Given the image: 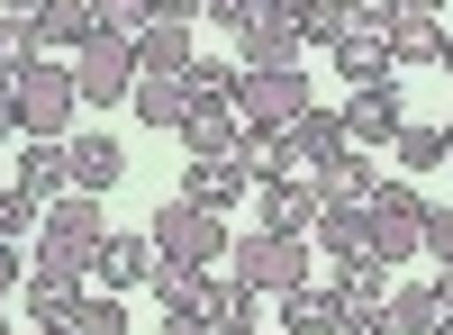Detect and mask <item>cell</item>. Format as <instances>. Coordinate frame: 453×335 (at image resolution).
Here are the masks:
<instances>
[{"instance_id": "cell-1", "label": "cell", "mask_w": 453, "mask_h": 335, "mask_svg": "<svg viewBox=\"0 0 453 335\" xmlns=\"http://www.w3.org/2000/svg\"><path fill=\"white\" fill-rule=\"evenodd\" d=\"M145 236H155V263H191V272H209L226 245V217L218 209H200V200H164L155 217H145Z\"/></svg>"}, {"instance_id": "cell-2", "label": "cell", "mask_w": 453, "mask_h": 335, "mask_svg": "<svg viewBox=\"0 0 453 335\" xmlns=\"http://www.w3.org/2000/svg\"><path fill=\"white\" fill-rule=\"evenodd\" d=\"M363 217H372V263H408V254H418V227H426V191L408 172H390V181H372Z\"/></svg>"}, {"instance_id": "cell-3", "label": "cell", "mask_w": 453, "mask_h": 335, "mask_svg": "<svg viewBox=\"0 0 453 335\" xmlns=\"http://www.w3.org/2000/svg\"><path fill=\"white\" fill-rule=\"evenodd\" d=\"M82 127V82H73V64H36L19 72V136H73Z\"/></svg>"}, {"instance_id": "cell-4", "label": "cell", "mask_w": 453, "mask_h": 335, "mask_svg": "<svg viewBox=\"0 0 453 335\" xmlns=\"http://www.w3.org/2000/svg\"><path fill=\"white\" fill-rule=\"evenodd\" d=\"M236 281L263 290V300H290V290L309 281V236H273V227L236 236Z\"/></svg>"}, {"instance_id": "cell-5", "label": "cell", "mask_w": 453, "mask_h": 335, "mask_svg": "<svg viewBox=\"0 0 453 335\" xmlns=\"http://www.w3.org/2000/svg\"><path fill=\"white\" fill-rule=\"evenodd\" d=\"M345 109H326V100H309V109H299V118L290 127H273V155H281V172H299V181H309L326 155H345Z\"/></svg>"}, {"instance_id": "cell-6", "label": "cell", "mask_w": 453, "mask_h": 335, "mask_svg": "<svg viewBox=\"0 0 453 335\" xmlns=\"http://www.w3.org/2000/svg\"><path fill=\"white\" fill-rule=\"evenodd\" d=\"M73 82H82V100L91 109H109V100H127L136 91V36H91V46L82 55H73Z\"/></svg>"}, {"instance_id": "cell-7", "label": "cell", "mask_w": 453, "mask_h": 335, "mask_svg": "<svg viewBox=\"0 0 453 335\" xmlns=\"http://www.w3.org/2000/svg\"><path fill=\"white\" fill-rule=\"evenodd\" d=\"M299 109H309V72H299V64L245 72V82H236V118H245V127H290Z\"/></svg>"}, {"instance_id": "cell-8", "label": "cell", "mask_w": 453, "mask_h": 335, "mask_svg": "<svg viewBox=\"0 0 453 335\" xmlns=\"http://www.w3.org/2000/svg\"><path fill=\"white\" fill-rule=\"evenodd\" d=\"M399 127H408V91H399V72H381V82H363L354 100H345V136L363 145H399Z\"/></svg>"}, {"instance_id": "cell-9", "label": "cell", "mask_w": 453, "mask_h": 335, "mask_svg": "<svg viewBox=\"0 0 453 335\" xmlns=\"http://www.w3.org/2000/svg\"><path fill=\"white\" fill-rule=\"evenodd\" d=\"M236 64H245V72H281V64H299V27H290V0H263V10L236 27Z\"/></svg>"}, {"instance_id": "cell-10", "label": "cell", "mask_w": 453, "mask_h": 335, "mask_svg": "<svg viewBox=\"0 0 453 335\" xmlns=\"http://www.w3.org/2000/svg\"><path fill=\"white\" fill-rule=\"evenodd\" d=\"M64 164H73V191H91V200H109V191H119V172H127V155H119V136H109V127H73V136H64Z\"/></svg>"}, {"instance_id": "cell-11", "label": "cell", "mask_w": 453, "mask_h": 335, "mask_svg": "<svg viewBox=\"0 0 453 335\" xmlns=\"http://www.w3.org/2000/svg\"><path fill=\"white\" fill-rule=\"evenodd\" d=\"M254 217H263L273 236H309V227H318V191H309L299 172H273V181H254Z\"/></svg>"}, {"instance_id": "cell-12", "label": "cell", "mask_w": 453, "mask_h": 335, "mask_svg": "<svg viewBox=\"0 0 453 335\" xmlns=\"http://www.w3.org/2000/svg\"><path fill=\"white\" fill-rule=\"evenodd\" d=\"M191 64H200L191 27H173V19H145V27H136V72H145V82H181Z\"/></svg>"}, {"instance_id": "cell-13", "label": "cell", "mask_w": 453, "mask_h": 335, "mask_svg": "<svg viewBox=\"0 0 453 335\" xmlns=\"http://www.w3.org/2000/svg\"><path fill=\"white\" fill-rule=\"evenodd\" d=\"M145 290L164 300V317H218V300H226V281H209V272H191V263H155Z\"/></svg>"}, {"instance_id": "cell-14", "label": "cell", "mask_w": 453, "mask_h": 335, "mask_svg": "<svg viewBox=\"0 0 453 335\" xmlns=\"http://www.w3.org/2000/svg\"><path fill=\"white\" fill-rule=\"evenodd\" d=\"M91 272H100V290H145L155 281V236H119L109 227L100 254H91Z\"/></svg>"}, {"instance_id": "cell-15", "label": "cell", "mask_w": 453, "mask_h": 335, "mask_svg": "<svg viewBox=\"0 0 453 335\" xmlns=\"http://www.w3.org/2000/svg\"><path fill=\"white\" fill-rule=\"evenodd\" d=\"M372 181H381V172H372V155H363V145H345V155H326V164L309 172V191H318V209H354V200H372Z\"/></svg>"}, {"instance_id": "cell-16", "label": "cell", "mask_w": 453, "mask_h": 335, "mask_svg": "<svg viewBox=\"0 0 453 335\" xmlns=\"http://www.w3.org/2000/svg\"><path fill=\"white\" fill-rule=\"evenodd\" d=\"M19 191H27L36 209H55V200L73 191V164H64L55 136H27V145H19Z\"/></svg>"}, {"instance_id": "cell-17", "label": "cell", "mask_w": 453, "mask_h": 335, "mask_svg": "<svg viewBox=\"0 0 453 335\" xmlns=\"http://www.w3.org/2000/svg\"><path fill=\"white\" fill-rule=\"evenodd\" d=\"M281 326H290V335H345V326H354V308H345V290L299 281L290 300H281Z\"/></svg>"}, {"instance_id": "cell-18", "label": "cell", "mask_w": 453, "mask_h": 335, "mask_svg": "<svg viewBox=\"0 0 453 335\" xmlns=\"http://www.w3.org/2000/svg\"><path fill=\"white\" fill-rule=\"evenodd\" d=\"M245 191H254V181H245L236 164H226V155H191V172H181V200H200V209H218V217L236 209Z\"/></svg>"}, {"instance_id": "cell-19", "label": "cell", "mask_w": 453, "mask_h": 335, "mask_svg": "<svg viewBox=\"0 0 453 335\" xmlns=\"http://www.w3.org/2000/svg\"><path fill=\"white\" fill-rule=\"evenodd\" d=\"M36 236H64V245H82V254H100V236H109V217H100V200L91 191H64L55 209H46V227Z\"/></svg>"}, {"instance_id": "cell-20", "label": "cell", "mask_w": 453, "mask_h": 335, "mask_svg": "<svg viewBox=\"0 0 453 335\" xmlns=\"http://www.w3.org/2000/svg\"><path fill=\"white\" fill-rule=\"evenodd\" d=\"M335 290H345V308H354V317H390V263H372V254L335 263Z\"/></svg>"}, {"instance_id": "cell-21", "label": "cell", "mask_w": 453, "mask_h": 335, "mask_svg": "<svg viewBox=\"0 0 453 335\" xmlns=\"http://www.w3.org/2000/svg\"><path fill=\"white\" fill-rule=\"evenodd\" d=\"M318 254H326V263H354V254H372V217H363V200L354 209H318Z\"/></svg>"}, {"instance_id": "cell-22", "label": "cell", "mask_w": 453, "mask_h": 335, "mask_svg": "<svg viewBox=\"0 0 453 335\" xmlns=\"http://www.w3.org/2000/svg\"><path fill=\"white\" fill-rule=\"evenodd\" d=\"M435 55H444V19L399 10V27H390V72H418V64H435Z\"/></svg>"}, {"instance_id": "cell-23", "label": "cell", "mask_w": 453, "mask_h": 335, "mask_svg": "<svg viewBox=\"0 0 453 335\" xmlns=\"http://www.w3.org/2000/svg\"><path fill=\"white\" fill-rule=\"evenodd\" d=\"M236 82H245V64H226V55H200L191 72H181L191 109H236Z\"/></svg>"}, {"instance_id": "cell-24", "label": "cell", "mask_w": 453, "mask_h": 335, "mask_svg": "<svg viewBox=\"0 0 453 335\" xmlns=\"http://www.w3.org/2000/svg\"><path fill=\"white\" fill-rule=\"evenodd\" d=\"M36 36H46V46H73V55H82L91 36H100V19H91V0H46V10H36Z\"/></svg>"}, {"instance_id": "cell-25", "label": "cell", "mask_w": 453, "mask_h": 335, "mask_svg": "<svg viewBox=\"0 0 453 335\" xmlns=\"http://www.w3.org/2000/svg\"><path fill=\"white\" fill-rule=\"evenodd\" d=\"M127 109H136V118L145 127H181V118H191V91H181V82H145V72H136V91H127Z\"/></svg>"}, {"instance_id": "cell-26", "label": "cell", "mask_w": 453, "mask_h": 335, "mask_svg": "<svg viewBox=\"0 0 453 335\" xmlns=\"http://www.w3.org/2000/svg\"><path fill=\"white\" fill-rule=\"evenodd\" d=\"M390 326H399V335H435V326H444L435 281H399V290H390Z\"/></svg>"}, {"instance_id": "cell-27", "label": "cell", "mask_w": 453, "mask_h": 335, "mask_svg": "<svg viewBox=\"0 0 453 335\" xmlns=\"http://www.w3.org/2000/svg\"><path fill=\"white\" fill-rule=\"evenodd\" d=\"M326 55H335V72L363 91V82H381V72H390V36H335Z\"/></svg>"}, {"instance_id": "cell-28", "label": "cell", "mask_w": 453, "mask_h": 335, "mask_svg": "<svg viewBox=\"0 0 453 335\" xmlns=\"http://www.w3.org/2000/svg\"><path fill=\"white\" fill-rule=\"evenodd\" d=\"M27 317H36V326H73V317H82V281H46V272H27Z\"/></svg>"}, {"instance_id": "cell-29", "label": "cell", "mask_w": 453, "mask_h": 335, "mask_svg": "<svg viewBox=\"0 0 453 335\" xmlns=\"http://www.w3.org/2000/svg\"><path fill=\"white\" fill-rule=\"evenodd\" d=\"M46 64V36H36V19H0V82H19V72Z\"/></svg>"}, {"instance_id": "cell-30", "label": "cell", "mask_w": 453, "mask_h": 335, "mask_svg": "<svg viewBox=\"0 0 453 335\" xmlns=\"http://www.w3.org/2000/svg\"><path fill=\"white\" fill-rule=\"evenodd\" d=\"M236 127H245V118H236V109H191V118H181L173 136H181V145H191V155H226V145H236Z\"/></svg>"}, {"instance_id": "cell-31", "label": "cell", "mask_w": 453, "mask_h": 335, "mask_svg": "<svg viewBox=\"0 0 453 335\" xmlns=\"http://www.w3.org/2000/svg\"><path fill=\"white\" fill-rule=\"evenodd\" d=\"M290 27H299V46H335L345 36V0H290Z\"/></svg>"}, {"instance_id": "cell-32", "label": "cell", "mask_w": 453, "mask_h": 335, "mask_svg": "<svg viewBox=\"0 0 453 335\" xmlns=\"http://www.w3.org/2000/svg\"><path fill=\"white\" fill-rule=\"evenodd\" d=\"M27 272H46V281H82V272H91V254H82V245H64V236H36V245H27Z\"/></svg>"}, {"instance_id": "cell-33", "label": "cell", "mask_w": 453, "mask_h": 335, "mask_svg": "<svg viewBox=\"0 0 453 335\" xmlns=\"http://www.w3.org/2000/svg\"><path fill=\"white\" fill-rule=\"evenodd\" d=\"M444 155H453V145H444V127H418V118L399 127V172H435Z\"/></svg>"}, {"instance_id": "cell-34", "label": "cell", "mask_w": 453, "mask_h": 335, "mask_svg": "<svg viewBox=\"0 0 453 335\" xmlns=\"http://www.w3.org/2000/svg\"><path fill=\"white\" fill-rule=\"evenodd\" d=\"M36 227H46V209H36L19 181H0V245H19V236H36Z\"/></svg>"}, {"instance_id": "cell-35", "label": "cell", "mask_w": 453, "mask_h": 335, "mask_svg": "<svg viewBox=\"0 0 453 335\" xmlns=\"http://www.w3.org/2000/svg\"><path fill=\"white\" fill-rule=\"evenodd\" d=\"M73 335H127V300H119V290H100V300L82 290V317H73Z\"/></svg>"}, {"instance_id": "cell-36", "label": "cell", "mask_w": 453, "mask_h": 335, "mask_svg": "<svg viewBox=\"0 0 453 335\" xmlns=\"http://www.w3.org/2000/svg\"><path fill=\"white\" fill-rule=\"evenodd\" d=\"M408 0H345V36H390Z\"/></svg>"}, {"instance_id": "cell-37", "label": "cell", "mask_w": 453, "mask_h": 335, "mask_svg": "<svg viewBox=\"0 0 453 335\" xmlns=\"http://www.w3.org/2000/svg\"><path fill=\"white\" fill-rule=\"evenodd\" d=\"M254 300H263V290H245V281H226V300H218V335H254Z\"/></svg>"}, {"instance_id": "cell-38", "label": "cell", "mask_w": 453, "mask_h": 335, "mask_svg": "<svg viewBox=\"0 0 453 335\" xmlns=\"http://www.w3.org/2000/svg\"><path fill=\"white\" fill-rule=\"evenodd\" d=\"M91 19H100L109 36H136L145 19H155V0H91Z\"/></svg>"}, {"instance_id": "cell-39", "label": "cell", "mask_w": 453, "mask_h": 335, "mask_svg": "<svg viewBox=\"0 0 453 335\" xmlns=\"http://www.w3.org/2000/svg\"><path fill=\"white\" fill-rule=\"evenodd\" d=\"M418 254H435V263H453V209L426 200V227H418Z\"/></svg>"}, {"instance_id": "cell-40", "label": "cell", "mask_w": 453, "mask_h": 335, "mask_svg": "<svg viewBox=\"0 0 453 335\" xmlns=\"http://www.w3.org/2000/svg\"><path fill=\"white\" fill-rule=\"evenodd\" d=\"M254 10H263V0H209V27H245Z\"/></svg>"}, {"instance_id": "cell-41", "label": "cell", "mask_w": 453, "mask_h": 335, "mask_svg": "<svg viewBox=\"0 0 453 335\" xmlns=\"http://www.w3.org/2000/svg\"><path fill=\"white\" fill-rule=\"evenodd\" d=\"M155 19H173V27H191V19H209V0H155Z\"/></svg>"}, {"instance_id": "cell-42", "label": "cell", "mask_w": 453, "mask_h": 335, "mask_svg": "<svg viewBox=\"0 0 453 335\" xmlns=\"http://www.w3.org/2000/svg\"><path fill=\"white\" fill-rule=\"evenodd\" d=\"M0 136H19V82H0Z\"/></svg>"}, {"instance_id": "cell-43", "label": "cell", "mask_w": 453, "mask_h": 335, "mask_svg": "<svg viewBox=\"0 0 453 335\" xmlns=\"http://www.w3.org/2000/svg\"><path fill=\"white\" fill-rule=\"evenodd\" d=\"M19 290V245H0V300Z\"/></svg>"}, {"instance_id": "cell-44", "label": "cell", "mask_w": 453, "mask_h": 335, "mask_svg": "<svg viewBox=\"0 0 453 335\" xmlns=\"http://www.w3.org/2000/svg\"><path fill=\"white\" fill-rule=\"evenodd\" d=\"M164 335H218L209 317H164Z\"/></svg>"}, {"instance_id": "cell-45", "label": "cell", "mask_w": 453, "mask_h": 335, "mask_svg": "<svg viewBox=\"0 0 453 335\" xmlns=\"http://www.w3.org/2000/svg\"><path fill=\"white\" fill-rule=\"evenodd\" d=\"M345 335H399V326H390V317H354Z\"/></svg>"}, {"instance_id": "cell-46", "label": "cell", "mask_w": 453, "mask_h": 335, "mask_svg": "<svg viewBox=\"0 0 453 335\" xmlns=\"http://www.w3.org/2000/svg\"><path fill=\"white\" fill-rule=\"evenodd\" d=\"M435 300H444V317H453V263H444V272H435Z\"/></svg>"}, {"instance_id": "cell-47", "label": "cell", "mask_w": 453, "mask_h": 335, "mask_svg": "<svg viewBox=\"0 0 453 335\" xmlns=\"http://www.w3.org/2000/svg\"><path fill=\"white\" fill-rule=\"evenodd\" d=\"M0 10H10V19H36V10H46V0H0Z\"/></svg>"}, {"instance_id": "cell-48", "label": "cell", "mask_w": 453, "mask_h": 335, "mask_svg": "<svg viewBox=\"0 0 453 335\" xmlns=\"http://www.w3.org/2000/svg\"><path fill=\"white\" fill-rule=\"evenodd\" d=\"M435 72H444V82H453V27H444V55H435Z\"/></svg>"}, {"instance_id": "cell-49", "label": "cell", "mask_w": 453, "mask_h": 335, "mask_svg": "<svg viewBox=\"0 0 453 335\" xmlns=\"http://www.w3.org/2000/svg\"><path fill=\"white\" fill-rule=\"evenodd\" d=\"M408 10H426V19H444V10H453V0H408Z\"/></svg>"}, {"instance_id": "cell-50", "label": "cell", "mask_w": 453, "mask_h": 335, "mask_svg": "<svg viewBox=\"0 0 453 335\" xmlns=\"http://www.w3.org/2000/svg\"><path fill=\"white\" fill-rule=\"evenodd\" d=\"M36 335H73V326H36Z\"/></svg>"}, {"instance_id": "cell-51", "label": "cell", "mask_w": 453, "mask_h": 335, "mask_svg": "<svg viewBox=\"0 0 453 335\" xmlns=\"http://www.w3.org/2000/svg\"><path fill=\"white\" fill-rule=\"evenodd\" d=\"M0 335H19V326H10V317H0Z\"/></svg>"}, {"instance_id": "cell-52", "label": "cell", "mask_w": 453, "mask_h": 335, "mask_svg": "<svg viewBox=\"0 0 453 335\" xmlns=\"http://www.w3.org/2000/svg\"><path fill=\"white\" fill-rule=\"evenodd\" d=\"M435 335H453V317H444V326H435Z\"/></svg>"}]
</instances>
